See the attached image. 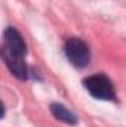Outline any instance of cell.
Returning a JSON list of instances; mask_svg holds the SVG:
<instances>
[{"label":"cell","instance_id":"cell-1","mask_svg":"<svg viewBox=\"0 0 126 127\" xmlns=\"http://www.w3.org/2000/svg\"><path fill=\"white\" fill-rule=\"evenodd\" d=\"M25 55H27V46L24 38L13 27H7L3 32L1 56L7 68L12 71V74L19 80L27 78V66L24 62Z\"/></svg>","mask_w":126,"mask_h":127},{"label":"cell","instance_id":"cell-2","mask_svg":"<svg viewBox=\"0 0 126 127\" xmlns=\"http://www.w3.org/2000/svg\"><path fill=\"white\" fill-rule=\"evenodd\" d=\"M64 50H65V55H67L68 61L73 64L74 66H77V68L86 66L89 64V61H91L89 47L80 38H76V37L68 38L65 46H64Z\"/></svg>","mask_w":126,"mask_h":127},{"label":"cell","instance_id":"cell-3","mask_svg":"<svg viewBox=\"0 0 126 127\" xmlns=\"http://www.w3.org/2000/svg\"><path fill=\"white\" fill-rule=\"evenodd\" d=\"M86 90L96 99H102V100H113L114 99V87L111 84V81L102 75V74H95L88 77L83 81Z\"/></svg>","mask_w":126,"mask_h":127},{"label":"cell","instance_id":"cell-4","mask_svg":"<svg viewBox=\"0 0 126 127\" xmlns=\"http://www.w3.org/2000/svg\"><path fill=\"white\" fill-rule=\"evenodd\" d=\"M51 112L57 120H60L63 123H67V124H76L77 123V117L61 103H51Z\"/></svg>","mask_w":126,"mask_h":127}]
</instances>
